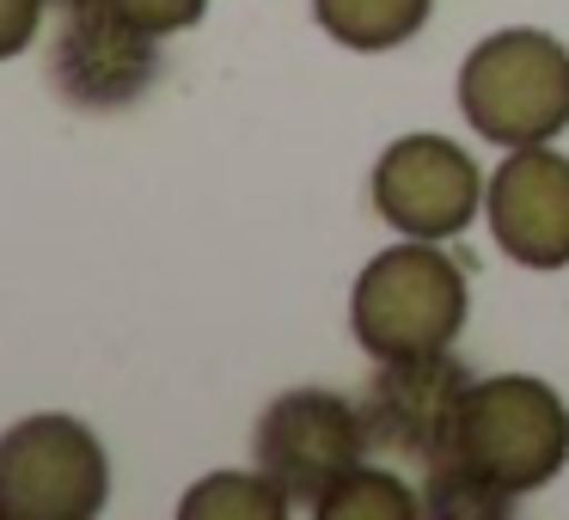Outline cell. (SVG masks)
I'll return each mask as SVG.
<instances>
[{
	"instance_id": "cell-14",
	"label": "cell",
	"mask_w": 569,
	"mask_h": 520,
	"mask_svg": "<svg viewBox=\"0 0 569 520\" xmlns=\"http://www.w3.org/2000/svg\"><path fill=\"white\" fill-rule=\"evenodd\" d=\"M117 13H129L141 31L153 38H178V31H197L202 13H209V0H111Z\"/></svg>"
},
{
	"instance_id": "cell-9",
	"label": "cell",
	"mask_w": 569,
	"mask_h": 520,
	"mask_svg": "<svg viewBox=\"0 0 569 520\" xmlns=\"http://www.w3.org/2000/svg\"><path fill=\"white\" fill-rule=\"evenodd\" d=\"M483 221L508 263L569 270V153L557 141L508 148L483 184Z\"/></svg>"
},
{
	"instance_id": "cell-11",
	"label": "cell",
	"mask_w": 569,
	"mask_h": 520,
	"mask_svg": "<svg viewBox=\"0 0 569 520\" xmlns=\"http://www.w3.org/2000/svg\"><path fill=\"white\" fill-rule=\"evenodd\" d=\"M178 514L184 520H288V514H300V508L263 466H251V471L227 466V471H209V478L190 483Z\"/></svg>"
},
{
	"instance_id": "cell-2",
	"label": "cell",
	"mask_w": 569,
	"mask_h": 520,
	"mask_svg": "<svg viewBox=\"0 0 569 520\" xmlns=\"http://www.w3.org/2000/svg\"><path fill=\"white\" fill-rule=\"evenodd\" d=\"M459 117L490 148H545L569 129V43L539 26L478 38L453 80Z\"/></svg>"
},
{
	"instance_id": "cell-12",
	"label": "cell",
	"mask_w": 569,
	"mask_h": 520,
	"mask_svg": "<svg viewBox=\"0 0 569 520\" xmlns=\"http://www.w3.org/2000/svg\"><path fill=\"white\" fill-rule=\"evenodd\" d=\"M410 514H422V490L405 483L398 471L373 466V459H361L356 471H343V478L312 502V520H410Z\"/></svg>"
},
{
	"instance_id": "cell-10",
	"label": "cell",
	"mask_w": 569,
	"mask_h": 520,
	"mask_svg": "<svg viewBox=\"0 0 569 520\" xmlns=\"http://www.w3.org/2000/svg\"><path fill=\"white\" fill-rule=\"evenodd\" d=\"M435 0H312V19L331 43L356 56H386L405 50L422 26H429Z\"/></svg>"
},
{
	"instance_id": "cell-3",
	"label": "cell",
	"mask_w": 569,
	"mask_h": 520,
	"mask_svg": "<svg viewBox=\"0 0 569 520\" xmlns=\"http://www.w3.org/2000/svg\"><path fill=\"white\" fill-rule=\"evenodd\" d=\"M447 459L478 471L502 496L527 502L532 490L569 466V404L557 386L532 380V373H490V380L466 386V404L453 417V441ZM441 466V459H435Z\"/></svg>"
},
{
	"instance_id": "cell-15",
	"label": "cell",
	"mask_w": 569,
	"mask_h": 520,
	"mask_svg": "<svg viewBox=\"0 0 569 520\" xmlns=\"http://www.w3.org/2000/svg\"><path fill=\"white\" fill-rule=\"evenodd\" d=\"M43 13H50V0H0V62H13L38 43Z\"/></svg>"
},
{
	"instance_id": "cell-4",
	"label": "cell",
	"mask_w": 569,
	"mask_h": 520,
	"mask_svg": "<svg viewBox=\"0 0 569 520\" xmlns=\"http://www.w3.org/2000/svg\"><path fill=\"white\" fill-rule=\"evenodd\" d=\"M111 502V453L68 410L19 417L0 434V520H92Z\"/></svg>"
},
{
	"instance_id": "cell-16",
	"label": "cell",
	"mask_w": 569,
	"mask_h": 520,
	"mask_svg": "<svg viewBox=\"0 0 569 520\" xmlns=\"http://www.w3.org/2000/svg\"><path fill=\"white\" fill-rule=\"evenodd\" d=\"M50 7H80V0H50Z\"/></svg>"
},
{
	"instance_id": "cell-8",
	"label": "cell",
	"mask_w": 569,
	"mask_h": 520,
	"mask_svg": "<svg viewBox=\"0 0 569 520\" xmlns=\"http://www.w3.org/2000/svg\"><path fill=\"white\" fill-rule=\"evenodd\" d=\"M478 373L453 356H398V361H373V380L361 392V417H368V441L373 453L405 459V466L429 471L435 459H447L453 441V417L466 404V386Z\"/></svg>"
},
{
	"instance_id": "cell-5",
	"label": "cell",
	"mask_w": 569,
	"mask_h": 520,
	"mask_svg": "<svg viewBox=\"0 0 569 520\" xmlns=\"http://www.w3.org/2000/svg\"><path fill=\"white\" fill-rule=\"evenodd\" d=\"M361 459H373L368 441V417H361V398L325 392V386H295V392H276L258 410V429H251V466H263L295 508L319 502L343 471H356Z\"/></svg>"
},
{
	"instance_id": "cell-6",
	"label": "cell",
	"mask_w": 569,
	"mask_h": 520,
	"mask_svg": "<svg viewBox=\"0 0 569 520\" xmlns=\"http://www.w3.org/2000/svg\"><path fill=\"white\" fill-rule=\"evenodd\" d=\"M166 38L141 31L129 13H117L111 0H80L62 7V26L50 38V87L68 111L111 117L129 111L153 92L166 68Z\"/></svg>"
},
{
	"instance_id": "cell-13",
	"label": "cell",
	"mask_w": 569,
	"mask_h": 520,
	"mask_svg": "<svg viewBox=\"0 0 569 520\" xmlns=\"http://www.w3.org/2000/svg\"><path fill=\"white\" fill-rule=\"evenodd\" d=\"M422 514L429 520H502L515 514V496H502L496 483H483L478 471H466L459 459H441V466L422 471Z\"/></svg>"
},
{
	"instance_id": "cell-1",
	"label": "cell",
	"mask_w": 569,
	"mask_h": 520,
	"mask_svg": "<svg viewBox=\"0 0 569 520\" xmlns=\"http://www.w3.org/2000/svg\"><path fill=\"white\" fill-rule=\"evenodd\" d=\"M471 319V276L435 239H398L361 263L349 288V331L373 361L453 349Z\"/></svg>"
},
{
	"instance_id": "cell-7",
	"label": "cell",
	"mask_w": 569,
	"mask_h": 520,
	"mask_svg": "<svg viewBox=\"0 0 569 520\" xmlns=\"http://www.w3.org/2000/svg\"><path fill=\"white\" fill-rule=\"evenodd\" d=\"M483 184L490 178L478 172L471 148H459L453 136H429V129L398 136L368 172L373 214L398 239H435V246H453L483 214Z\"/></svg>"
}]
</instances>
